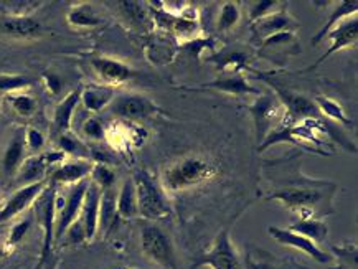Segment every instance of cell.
I'll use <instances>...</instances> for the list:
<instances>
[{
	"mask_svg": "<svg viewBox=\"0 0 358 269\" xmlns=\"http://www.w3.org/2000/svg\"><path fill=\"white\" fill-rule=\"evenodd\" d=\"M25 144H27V149H30L31 152L40 154V150L43 149V145H45L43 134H41L38 129H35V127H27V129H25Z\"/></svg>",
	"mask_w": 358,
	"mask_h": 269,
	"instance_id": "cell-37",
	"label": "cell"
},
{
	"mask_svg": "<svg viewBox=\"0 0 358 269\" xmlns=\"http://www.w3.org/2000/svg\"><path fill=\"white\" fill-rule=\"evenodd\" d=\"M337 194V184L327 180L294 177L284 187H278L266 197L276 200L301 218L320 220L329 213H334V195Z\"/></svg>",
	"mask_w": 358,
	"mask_h": 269,
	"instance_id": "cell-1",
	"label": "cell"
},
{
	"mask_svg": "<svg viewBox=\"0 0 358 269\" xmlns=\"http://www.w3.org/2000/svg\"><path fill=\"white\" fill-rule=\"evenodd\" d=\"M90 177V180L98 185L101 190L113 189L114 182H116V174H114V170L109 166H104V163H94Z\"/></svg>",
	"mask_w": 358,
	"mask_h": 269,
	"instance_id": "cell-33",
	"label": "cell"
},
{
	"mask_svg": "<svg viewBox=\"0 0 358 269\" xmlns=\"http://www.w3.org/2000/svg\"><path fill=\"white\" fill-rule=\"evenodd\" d=\"M132 182L137 195V215L145 220H160L171 217L172 205L169 202L167 191L150 172L139 170Z\"/></svg>",
	"mask_w": 358,
	"mask_h": 269,
	"instance_id": "cell-3",
	"label": "cell"
},
{
	"mask_svg": "<svg viewBox=\"0 0 358 269\" xmlns=\"http://www.w3.org/2000/svg\"><path fill=\"white\" fill-rule=\"evenodd\" d=\"M68 22L73 27H80V29H90L101 24V18L96 15L93 7L90 3H81V6L71 7L68 12Z\"/></svg>",
	"mask_w": 358,
	"mask_h": 269,
	"instance_id": "cell-28",
	"label": "cell"
},
{
	"mask_svg": "<svg viewBox=\"0 0 358 269\" xmlns=\"http://www.w3.org/2000/svg\"><path fill=\"white\" fill-rule=\"evenodd\" d=\"M315 106H317L319 112H322L324 116L330 117V119L337 121L338 124L350 126L352 121L348 119L347 112L343 111V108L337 101H332L330 98H325V96H320V98L315 99Z\"/></svg>",
	"mask_w": 358,
	"mask_h": 269,
	"instance_id": "cell-29",
	"label": "cell"
},
{
	"mask_svg": "<svg viewBox=\"0 0 358 269\" xmlns=\"http://www.w3.org/2000/svg\"><path fill=\"white\" fill-rule=\"evenodd\" d=\"M30 226H31V218H24V220L15 223V225L12 226L10 233H8L6 248H8L12 252V249L15 248V246L25 238V235L29 233Z\"/></svg>",
	"mask_w": 358,
	"mask_h": 269,
	"instance_id": "cell-35",
	"label": "cell"
},
{
	"mask_svg": "<svg viewBox=\"0 0 358 269\" xmlns=\"http://www.w3.org/2000/svg\"><path fill=\"white\" fill-rule=\"evenodd\" d=\"M65 159L66 156L62 150L35 154V156L25 159V161L22 162V166L18 168L15 175V180L18 184H22V187L45 180V174L48 172V168L53 166H59V163L65 162Z\"/></svg>",
	"mask_w": 358,
	"mask_h": 269,
	"instance_id": "cell-9",
	"label": "cell"
},
{
	"mask_svg": "<svg viewBox=\"0 0 358 269\" xmlns=\"http://www.w3.org/2000/svg\"><path fill=\"white\" fill-rule=\"evenodd\" d=\"M289 230L306 236V238L314 241L315 245L324 243V241L327 240L329 233L327 223L324 220H314V218H301V220L292 223V225L289 226Z\"/></svg>",
	"mask_w": 358,
	"mask_h": 269,
	"instance_id": "cell-24",
	"label": "cell"
},
{
	"mask_svg": "<svg viewBox=\"0 0 358 269\" xmlns=\"http://www.w3.org/2000/svg\"><path fill=\"white\" fill-rule=\"evenodd\" d=\"M220 174L217 163L203 156H185L171 163L160 177L165 191L177 194L212 182Z\"/></svg>",
	"mask_w": 358,
	"mask_h": 269,
	"instance_id": "cell-2",
	"label": "cell"
},
{
	"mask_svg": "<svg viewBox=\"0 0 358 269\" xmlns=\"http://www.w3.org/2000/svg\"><path fill=\"white\" fill-rule=\"evenodd\" d=\"M7 101L10 104V108L15 111L18 116L22 117H30L31 114L36 111V101L35 98H31L30 94L25 93H13L7 96Z\"/></svg>",
	"mask_w": 358,
	"mask_h": 269,
	"instance_id": "cell-30",
	"label": "cell"
},
{
	"mask_svg": "<svg viewBox=\"0 0 358 269\" xmlns=\"http://www.w3.org/2000/svg\"><path fill=\"white\" fill-rule=\"evenodd\" d=\"M116 210L117 217L126 218V220L137 217V195L134 182L132 180L124 182L121 190H119L116 197Z\"/></svg>",
	"mask_w": 358,
	"mask_h": 269,
	"instance_id": "cell-25",
	"label": "cell"
},
{
	"mask_svg": "<svg viewBox=\"0 0 358 269\" xmlns=\"http://www.w3.org/2000/svg\"><path fill=\"white\" fill-rule=\"evenodd\" d=\"M3 30L15 38H36L43 31V27L29 15H15L3 22Z\"/></svg>",
	"mask_w": 358,
	"mask_h": 269,
	"instance_id": "cell-21",
	"label": "cell"
},
{
	"mask_svg": "<svg viewBox=\"0 0 358 269\" xmlns=\"http://www.w3.org/2000/svg\"><path fill=\"white\" fill-rule=\"evenodd\" d=\"M90 182V179H85L80 184L71 185L66 198L63 200V205H59V212H57V226H55V241H62V238L68 231V228L80 218Z\"/></svg>",
	"mask_w": 358,
	"mask_h": 269,
	"instance_id": "cell-7",
	"label": "cell"
},
{
	"mask_svg": "<svg viewBox=\"0 0 358 269\" xmlns=\"http://www.w3.org/2000/svg\"><path fill=\"white\" fill-rule=\"evenodd\" d=\"M109 109L114 116L121 117V119L129 121H142L147 117L154 116L159 111L152 99H149L144 94L137 93H126L114 96L113 103L109 104Z\"/></svg>",
	"mask_w": 358,
	"mask_h": 269,
	"instance_id": "cell-8",
	"label": "cell"
},
{
	"mask_svg": "<svg viewBox=\"0 0 358 269\" xmlns=\"http://www.w3.org/2000/svg\"><path fill=\"white\" fill-rule=\"evenodd\" d=\"M58 144L59 150H62L65 156L70 154V156H80V159H86V156H88V147L81 143V139H78L76 136L70 134V132L59 136Z\"/></svg>",
	"mask_w": 358,
	"mask_h": 269,
	"instance_id": "cell-32",
	"label": "cell"
},
{
	"mask_svg": "<svg viewBox=\"0 0 358 269\" xmlns=\"http://www.w3.org/2000/svg\"><path fill=\"white\" fill-rule=\"evenodd\" d=\"M278 2H274V0H264V2H258L255 3V7H251V13H250V18L252 22L258 20V18H263L271 13V8L276 6Z\"/></svg>",
	"mask_w": 358,
	"mask_h": 269,
	"instance_id": "cell-39",
	"label": "cell"
},
{
	"mask_svg": "<svg viewBox=\"0 0 358 269\" xmlns=\"http://www.w3.org/2000/svg\"><path fill=\"white\" fill-rule=\"evenodd\" d=\"M91 66L94 68L96 75H98L109 88L127 83V81L134 76V71H132L126 63L113 60V58H94V60H91Z\"/></svg>",
	"mask_w": 358,
	"mask_h": 269,
	"instance_id": "cell-17",
	"label": "cell"
},
{
	"mask_svg": "<svg viewBox=\"0 0 358 269\" xmlns=\"http://www.w3.org/2000/svg\"><path fill=\"white\" fill-rule=\"evenodd\" d=\"M358 10V2L357 0H347V2L338 3V7L332 12V15L329 17L327 24H325L322 29L319 30V34L312 38V45H317L319 42H322L325 36L329 35V31L334 29L335 24H341V22L345 20V18H350V15H355Z\"/></svg>",
	"mask_w": 358,
	"mask_h": 269,
	"instance_id": "cell-26",
	"label": "cell"
},
{
	"mask_svg": "<svg viewBox=\"0 0 358 269\" xmlns=\"http://www.w3.org/2000/svg\"><path fill=\"white\" fill-rule=\"evenodd\" d=\"M116 197L117 194L113 189L101 191V202H99V228L108 233L111 230L114 220L117 217L116 210Z\"/></svg>",
	"mask_w": 358,
	"mask_h": 269,
	"instance_id": "cell-27",
	"label": "cell"
},
{
	"mask_svg": "<svg viewBox=\"0 0 358 269\" xmlns=\"http://www.w3.org/2000/svg\"><path fill=\"white\" fill-rule=\"evenodd\" d=\"M81 101V91L75 89L71 91L66 98H63L62 101L57 104L53 114V134L59 136L70 132L73 116H75V109Z\"/></svg>",
	"mask_w": 358,
	"mask_h": 269,
	"instance_id": "cell-19",
	"label": "cell"
},
{
	"mask_svg": "<svg viewBox=\"0 0 358 269\" xmlns=\"http://www.w3.org/2000/svg\"><path fill=\"white\" fill-rule=\"evenodd\" d=\"M94 163L90 159H73V161H65L55 168L50 182L52 184H65L75 185L80 184L81 180L88 179Z\"/></svg>",
	"mask_w": 358,
	"mask_h": 269,
	"instance_id": "cell-16",
	"label": "cell"
},
{
	"mask_svg": "<svg viewBox=\"0 0 358 269\" xmlns=\"http://www.w3.org/2000/svg\"><path fill=\"white\" fill-rule=\"evenodd\" d=\"M264 81L273 86V88L278 91V94L281 96V101L287 109L289 117H292V119H314V117L319 114V109L315 106L314 101H310V99H307L301 94L291 93V91L279 88V86L276 83H273V81H268V80Z\"/></svg>",
	"mask_w": 358,
	"mask_h": 269,
	"instance_id": "cell-15",
	"label": "cell"
},
{
	"mask_svg": "<svg viewBox=\"0 0 358 269\" xmlns=\"http://www.w3.org/2000/svg\"><path fill=\"white\" fill-rule=\"evenodd\" d=\"M101 190L98 185L90 182L88 190H86L85 202H83L80 221L85 228L86 241H93L96 233L99 231V202H101Z\"/></svg>",
	"mask_w": 358,
	"mask_h": 269,
	"instance_id": "cell-14",
	"label": "cell"
},
{
	"mask_svg": "<svg viewBox=\"0 0 358 269\" xmlns=\"http://www.w3.org/2000/svg\"><path fill=\"white\" fill-rule=\"evenodd\" d=\"M48 185L47 180L35 182V184H29L20 187L10 198L3 203V207L0 208V223L10 221L12 218H15L24 213L30 205L35 203V200L40 197L41 191L45 190V187Z\"/></svg>",
	"mask_w": 358,
	"mask_h": 269,
	"instance_id": "cell-11",
	"label": "cell"
},
{
	"mask_svg": "<svg viewBox=\"0 0 358 269\" xmlns=\"http://www.w3.org/2000/svg\"><path fill=\"white\" fill-rule=\"evenodd\" d=\"M201 266H210L212 269H246L245 263L241 261L240 254L233 246L228 230H223L217 236L212 248L196 259L194 269Z\"/></svg>",
	"mask_w": 358,
	"mask_h": 269,
	"instance_id": "cell-6",
	"label": "cell"
},
{
	"mask_svg": "<svg viewBox=\"0 0 358 269\" xmlns=\"http://www.w3.org/2000/svg\"><path fill=\"white\" fill-rule=\"evenodd\" d=\"M114 99V89L109 86H91L81 93V103L90 112H99Z\"/></svg>",
	"mask_w": 358,
	"mask_h": 269,
	"instance_id": "cell-23",
	"label": "cell"
},
{
	"mask_svg": "<svg viewBox=\"0 0 358 269\" xmlns=\"http://www.w3.org/2000/svg\"><path fill=\"white\" fill-rule=\"evenodd\" d=\"M203 89H215V91H222V93H228V94H235V96H243V94H259V89L251 86L248 81L243 78L240 75H233V76H227V78H220L215 80L212 83L201 85Z\"/></svg>",
	"mask_w": 358,
	"mask_h": 269,
	"instance_id": "cell-22",
	"label": "cell"
},
{
	"mask_svg": "<svg viewBox=\"0 0 358 269\" xmlns=\"http://www.w3.org/2000/svg\"><path fill=\"white\" fill-rule=\"evenodd\" d=\"M296 27L297 24L287 15L286 8H282L279 12L268 13L266 17L252 22V31H255V35H258L259 38L264 40L273 35L282 34V31H292V29H296Z\"/></svg>",
	"mask_w": 358,
	"mask_h": 269,
	"instance_id": "cell-18",
	"label": "cell"
},
{
	"mask_svg": "<svg viewBox=\"0 0 358 269\" xmlns=\"http://www.w3.org/2000/svg\"><path fill=\"white\" fill-rule=\"evenodd\" d=\"M83 134L93 140H101L106 138V129H104L103 122H101L98 117H90V119L83 124Z\"/></svg>",
	"mask_w": 358,
	"mask_h": 269,
	"instance_id": "cell-36",
	"label": "cell"
},
{
	"mask_svg": "<svg viewBox=\"0 0 358 269\" xmlns=\"http://www.w3.org/2000/svg\"><path fill=\"white\" fill-rule=\"evenodd\" d=\"M12 252L8 248H6V246H0V259H3V258H7L8 254H10Z\"/></svg>",
	"mask_w": 358,
	"mask_h": 269,
	"instance_id": "cell-41",
	"label": "cell"
},
{
	"mask_svg": "<svg viewBox=\"0 0 358 269\" xmlns=\"http://www.w3.org/2000/svg\"><path fill=\"white\" fill-rule=\"evenodd\" d=\"M278 106L279 104L276 98H273V96H259V98H256L255 103L248 106L251 116L255 117L256 139H258V143H264V139L269 136L271 124L279 116Z\"/></svg>",
	"mask_w": 358,
	"mask_h": 269,
	"instance_id": "cell-12",
	"label": "cell"
},
{
	"mask_svg": "<svg viewBox=\"0 0 358 269\" xmlns=\"http://www.w3.org/2000/svg\"><path fill=\"white\" fill-rule=\"evenodd\" d=\"M31 80L24 75H0V91L7 94L22 93V91L29 88Z\"/></svg>",
	"mask_w": 358,
	"mask_h": 269,
	"instance_id": "cell-34",
	"label": "cell"
},
{
	"mask_svg": "<svg viewBox=\"0 0 358 269\" xmlns=\"http://www.w3.org/2000/svg\"><path fill=\"white\" fill-rule=\"evenodd\" d=\"M294 40H296V36H294V31H282V34H278V35H273L269 36V38H266L263 45L266 48H274V47H286V45L292 43Z\"/></svg>",
	"mask_w": 358,
	"mask_h": 269,
	"instance_id": "cell-38",
	"label": "cell"
},
{
	"mask_svg": "<svg viewBox=\"0 0 358 269\" xmlns=\"http://www.w3.org/2000/svg\"><path fill=\"white\" fill-rule=\"evenodd\" d=\"M57 189L55 184L48 182L40 197L35 200V217L43 230V248H41L40 264H43L50 256L52 246L55 243V226H57Z\"/></svg>",
	"mask_w": 358,
	"mask_h": 269,
	"instance_id": "cell-4",
	"label": "cell"
},
{
	"mask_svg": "<svg viewBox=\"0 0 358 269\" xmlns=\"http://www.w3.org/2000/svg\"><path fill=\"white\" fill-rule=\"evenodd\" d=\"M142 252L165 269H177L176 252L169 235L157 225H145L141 233Z\"/></svg>",
	"mask_w": 358,
	"mask_h": 269,
	"instance_id": "cell-5",
	"label": "cell"
},
{
	"mask_svg": "<svg viewBox=\"0 0 358 269\" xmlns=\"http://www.w3.org/2000/svg\"><path fill=\"white\" fill-rule=\"evenodd\" d=\"M241 12L238 3L235 2H224L222 10L218 15V30L220 31H228L240 22Z\"/></svg>",
	"mask_w": 358,
	"mask_h": 269,
	"instance_id": "cell-31",
	"label": "cell"
},
{
	"mask_svg": "<svg viewBox=\"0 0 358 269\" xmlns=\"http://www.w3.org/2000/svg\"><path fill=\"white\" fill-rule=\"evenodd\" d=\"M25 129H18L10 140V144L7 145L6 154L2 159V170L3 175L12 179L17 175L18 168H20L22 162L25 161Z\"/></svg>",
	"mask_w": 358,
	"mask_h": 269,
	"instance_id": "cell-20",
	"label": "cell"
},
{
	"mask_svg": "<svg viewBox=\"0 0 358 269\" xmlns=\"http://www.w3.org/2000/svg\"><path fill=\"white\" fill-rule=\"evenodd\" d=\"M45 81H47L48 89L52 91L53 94H57L59 88H62V86H59V80L55 75H45Z\"/></svg>",
	"mask_w": 358,
	"mask_h": 269,
	"instance_id": "cell-40",
	"label": "cell"
},
{
	"mask_svg": "<svg viewBox=\"0 0 358 269\" xmlns=\"http://www.w3.org/2000/svg\"><path fill=\"white\" fill-rule=\"evenodd\" d=\"M327 36L332 40V45H330L327 52L310 66V70L322 65V63L327 60L329 57H332L334 53L342 52V50H345L348 47H355L358 40V20L357 18H352V20L350 18H345V20L341 22L337 27H334V29L329 31Z\"/></svg>",
	"mask_w": 358,
	"mask_h": 269,
	"instance_id": "cell-13",
	"label": "cell"
},
{
	"mask_svg": "<svg viewBox=\"0 0 358 269\" xmlns=\"http://www.w3.org/2000/svg\"><path fill=\"white\" fill-rule=\"evenodd\" d=\"M268 233L273 236L279 245L291 246V248L299 249V252L306 253L307 256L315 259L317 263L327 264L334 259L330 254L325 253L324 249H320L319 245H315L314 241H310L309 238H306V236L296 233V231H291L289 228H279L273 225L268 228Z\"/></svg>",
	"mask_w": 358,
	"mask_h": 269,
	"instance_id": "cell-10",
	"label": "cell"
}]
</instances>
